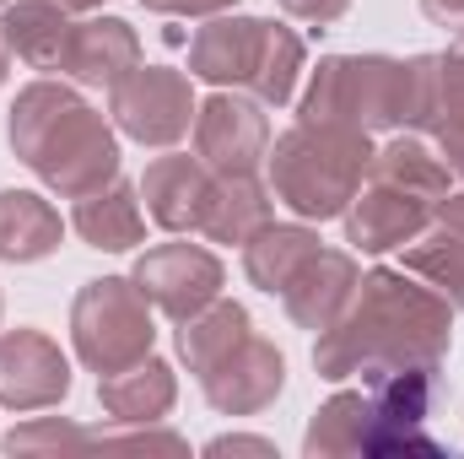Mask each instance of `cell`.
I'll return each mask as SVG.
<instances>
[{"label":"cell","mask_w":464,"mask_h":459,"mask_svg":"<svg viewBox=\"0 0 464 459\" xmlns=\"http://www.w3.org/2000/svg\"><path fill=\"white\" fill-rule=\"evenodd\" d=\"M449 298L432 287H416L405 270H372L356 281L346 314L319 330L314 367L319 378L341 384L351 373L378 378L394 367H427L449 351Z\"/></svg>","instance_id":"6da1fadb"},{"label":"cell","mask_w":464,"mask_h":459,"mask_svg":"<svg viewBox=\"0 0 464 459\" xmlns=\"http://www.w3.org/2000/svg\"><path fill=\"white\" fill-rule=\"evenodd\" d=\"M11 151L65 200H82L119 179L114 130L71 87L33 82L11 103Z\"/></svg>","instance_id":"7a4b0ae2"},{"label":"cell","mask_w":464,"mask_h":459,"mask_svg":"<svg viewBox=\"0 0 464 459\" xmlns=\"http://www.w3.org/2000/svg\"><path fill=\"white\" fill-rule=\"evenodd\" d=\"M438 109V54L416 60H383V54H335L319 60L303 124H351V130H400V124H432Z\"/></svg>","instance_id":"3957f363"},{"label":"cell","mask_w":464,"mask_h":459,"mask_svg":"<svg viewBox=\"0 0 464 459\" xmlns=\"http://www.w3.org/2000/svg\"><path fill=\"white\" fill-rule=\"evenodd\" d=\"M270 190L281 206H292L303 222H330L351 206V195L367 179L372 146L367 130L351 124H292L270 151Z\"/></svg>","instance_id":"277c9868"},{"label":"cell","mask_w":464,"mask_h":459,"mask_svg":"<svg viewBox=\"0 0 464 459\" xmlns=\"http://www.w3.org/2000/svg\"><path fill=\"white\" fill-rule=\"evenodd\" d=\"M71 341L76 356L103 378L119 373L140 356H151L157 341V325H151V303L146 292L135 287V276H103V281H87L76 292V308H71Z\"/></svg>","instance_id":"5b68a950"},{"label":"cell","mask_w":464,"mask_h":459,"mask_svg":"<svg viewBox=\"0 0 464 459\" xmlns=\"http://www.w3.org/2000/svg\"><path fill=\"white\" fill-rule=\"evenodd\" d=\"M109 103H114V124L140 146L184 141L195 114H200L195 93H189V76L168 71V65H135L124 82L109 87Z\"/></svg>","instance_id":"8992f818"},{"label":"cell","mask_w":464,"mask_h":459,"mask_svg":"<svg viewBox=\"0 0 464 459\" xmlns=\"http://www.w3.org/2000/svg\"><path fill=\"white\" fill-rule=\"evenodd\" d=\"M367 405H372V438L367 454H400V449H438L427 438V416L438 405V362L427 367H394L367 378Z\"/></svg>","instance_id":"52a82bcc"},{"label":"cell","mask_w":464,"mask_h":459,"mask_svg":"<svg viewBox=\"0 0 464 459\" xmlns=\"http://www.w3.org/2000/svg\"><path fill=\"white\" fill-rule=\"evenodd\" d=\"M135 287L168 319H195L206 303L222 298V259L200 243H157L135 259Z\"/></svg>","instance_id":"ba28073f"},{"label":"cell","mask_w":464,"mask_h":459,"mask_svg":"<svg viewBox=\"0 0 464 459\" xmlns=\"http://www.w3.org/2000/svg\"><path fill=\"white\" fill-rule=\"evenodd\" d=\"M270 151V119L265 103L237 98V93H217L200 114H195V157L217 173V179H237V173H259Z\"/></svg>","instance_id":"9c48e42d"},{"label":"cell","mask_w":464,"mask_h":459,"mask_svg":"<svg viewBox=\"0 0 464 459\" xmlns=\"http://www.w3.org/2000/svg\"><path fill=\"white\" fill-rule=\"evenodd\" d=\"M71 395V362L60 346L38 330H5L0 336V405L11 411H44Z\"/></svg>","instance_id":"30bf717a"},{"label":"cell","mask_w":464,"mask_h":459,"mask_svg":"<svg viewBox=\"0 0 464 459\" xmlns=\"http://www.w3.org/2000/svg\"><path fill=\"white\" fill-rule=\"evenodd\" d=\"M281 384H286V356L270 341H259L254 330L200 378L206 400H211L222 416H254V411H265V405L281 395Z\"/></svg>","instance_id":"8fae6325"},{"label":"cell","mask_w":464,"mask_h":459,"mask_svg":"<svg viewBox=\"0 0 464 459\" xmlns=\"http://www.w3.org/2000/svg\"><path fill=\"white\" fill-rule=\"evenodd\" d=\"M432 211H438L432 200L367 179V190H356L346 206V238L362 254H389V249H405L411 238H421Z\"/></svg>","instance_id":"7c38bea8"},{"label":"cell","mask_w":464,"mask_h":459,"mask_svg":"<svg viewBox=\"0 0 464 459\" xmlns=\"http://www.w3.org/2000/svg\"><path fill=\"white\" fill-rule=\"evenodd\" d=\"M211 184H217V173H211L200 157L168 151V157H157V162L146 168V179H140L146 217H151L157 228H168V232H200Z\"/></svg>","instance_id":"4fadbf2b"},{"label":"cell","mask_w":464,"mask_h":459,"mask_svg":"<svg viewBox=\"0 0 464 459\" xmlns=\"http://www.w3.org/2000/svg\"><path fill=\"white\" fill-rule=\"evenodd\" d=\"M265 33L270 22L259 16H217L195 33L189 44V76L200 82H217V87H248L254 71H259V54H265Z\"/></svg>","instance_id":"5bb4252c"},{"label":"cell","mask_w":464,"mask_h":459,"mask_svg":"<svg viewBox=\"0 0 464 459\" xmlns=\"http://www.w3.org/2000/svg\"><path fill=\"white\" fill-rule=\"evenodd\" d=\"M140 65V38L130 22L119 16H92V22H76L71 27V44H65V76L87 82V87H114L130 71Z\"/></svg>","instance_id":"9a60e30c"},{"label":"cell","mask_w":464,"mask_h":459,"mask_svg":"<svg viewBox=\"0 0 464 459\" xmlns=\"http://www.w3.org/2000/svg\"><path fill=\"white\" fill-rule=\"evenodd\" d=\"M356 259L341 254V249H319L297 276H292V287L281 292L286 298V314L303 325V330H330L341 314H346L351 292H356Z\"/></svg>","instance_id":"2e32d148"},{"label":"cell","mask_w":464,"mask_h":459,"mask_svg":"<svg viewBox=\"0 0 464 459\" xmlns=\"http://www.w3.org/2000/svg\"><path fill=\"white\" fill-rule=\"evenodd\" d=\"M71 27H76V22L65 16V5H54V0H16V5H5L0 38H5V49H11L22 65H33V71H60V65H65Z\"/></svg>","instance_id":"e0dca14e"},{"label":"cell","mask_w":464,"mask_h":459,"mask_svg":"<svg viewBox=\"0 0 464 459\" xmlns=\"http://www.w3.org/2000/svg\"><path fill=\"white\" fill-rule=\"evenodd\" d=\"M179 384H173V367L157 362V356H140L119 373H103L98 378V400L114 422H162L168 405H173Z\"/></svg>","instance_id":"ac0fdd59"},{"label":"cell","mask_w":464,"mask_h":459,"mask_svg":"<svg viewBox=\"0 0 464 459\" xmlns=\"http://www.w3.org/2000/svg\"><path fill=\"white\" fill-rule=\"evenodd\" d=\"M314 254H319V238L308 228H297V222H265V228L243 243V270H248V281L259 292H286L292 276Z\"/></svg>","instance_id":"d6986e66"},{"label":"cell","mask_w":464,"mask_h":459,"mask_svg":"<svg viewBox=\"0 0 464 459\" xmlns=\"http://www.w3.org/2000/svg\"><path fill=\"white\" fill-rule=\"evenodd\" d=\"M60 249V211L44 195L27 190H0V259L33 265Z\"/></svg>","instance_id":"ffe728a7"},{"label":"cell","mask_w":464,"mask_h":459,"mask_svg":"<svg viewBox=\"0 0 464 459\" xmlns=\"http://www.w3.org/2000/svg\"><path fill=\"white\" fill-rule=\"evenodd\" d=\"M270 222V195L254 173H237V179H217L211 184V200H206V217L200 232L217 238V243H248L254 232Z\"/></svg>","instance_id":"44dd1931"},{"label":"cell","mask_w":464,"mask_h":459,"mask_svg":"<svg viewBox=\"0 0 464 459\" xmlns=\"http://www.w3.org/2000/svg\"><path fill=\"white\" fill-rule=\"evenodd\" d=\"M71 222H76V232H82L92 249H135L140 232H146V217H140L135 190L119 184V179L103 184V190H92V195H82Z\"/></svg>","instance_id":"7402d4cb"},{"label":"cell","mask_w":464,"mask_h":459,"mask_svg":"<svg viewBox=\"0 0 464 459\" xmlns=\"http://www.w3.org/2000/svg\"><path fill=\"white\" fill-rule=\"evenodd\" d=\"M367 179L394 184V190H405V195H421V200H432V206L449 200V168H443V157H432L416 135H400V141L378 146L372 162H367Z\"/></svg>","instance_id":"603a6c76"},{"label":"cell","mask_w":464,"mask_h":459,"mask_svg":"<svg viewBox=\"0 0 464 459\" xmlns=\"http://www.w3.org/2000/svg\"><path fill=\"white\" fill-rule=\"evenodd\" d=\"M248 336V314H243V303H206L195 319H184L179 325V356L189 362V373L195 378H206L222 356H227L232 346Z\"/></svg>","instance_id":"cb8c5ba5"},{"label":"cell","mask_w":464,"mask_h":459,"mask_svg":"<svg viewBox=\"0 0 464 459\" xmlns=\"http://www.w3.org/2000/svg\"><path fill=\"white\" fill-rule=\"evenodd\" d=\"M367 438H372V405L362 389H346L308 422L303 449L308 454H367Z\"/></svg>","instance_id":"d4e9b609"},{"label":"cell","mask_w":464,"mask_h":459,"mask_svg":"<svg viewBox=\"0 0 464 459\" xmlns=\"http://www.w3.org/2000/svg\"><path fill=\"white\" fill-rule=\"evenodd\" d=\"M405 270H416L421 281H432V292L449 298V308H464V232L438 222L427 238H411Z\"/></svg>","instance_id":"484cf974"},{"label":"cell","mask_w":464,"mask_h":459,"mask_svg":"<svg viewBox=\"0 0 464 459\" xmlns=\"http://www.w3.org/2000/svg\"><path fill=\"white\" fill-rule=\"evenodd\" d=\"M297 71H303V38L292 33V27H276L270 22V33H265V54H259V71H254V98L265 103V109H281V103H292V93H297Z\"/></svg>","instance_id":"4316f807"},{"label":"cell","mask_w":464,"mask_h":459,"mask_svg":"<svg viewBox=\"0 0 464 459\" xmlns=\"http://www.w3.org/2000/svg\"><path fill=\"white\" fill-rule=\"evenodd\" d=\"M82 444H92V433H76V427H65L60 416H38V422L16 427V433L5 438L11 454H33V449H82Z\"/></svg>","instance_id":"83f0119b"},{"label":"cell","mask_w":464,"mask_h":459,"mask_svg":"<svg viewBox=\"0 0 464 459\" xmlns=\"http://www.w3.org/2000/svg\"><path fill=\"white\" fill-rule=\"evenodd\" d=\"M438 135V151H443V168L464 179V103H438V114L427 124Z\"/></svg>","instance_id":"f1b7e54d"},{"label":"cell","mask_w":464,"mask_h":459,"mask_svg":"<svg viewBox=\"0 0 464 459\" xmlns=\"http://www.w3.org/2000/svg\"><path fill=\"white\" fill-rule=\"evenodd\" d=\"M438 103H464V33L449 54H438Z\"/></svg>","instance_id":"f546056e"},{"label":"cell","mask_w":464,"mask_h":459,"mask_svg":"<svg viewBox=\"0 0 464 459\" xmlns=\"http://www.w3.org/2000/svg\"><path fill=\"white\" fill-rule=\"evenodd\" d=\"M351 0H281V11L286 16H297V22H314V27H330V22H341L346 16Z\"/></svg>","instance_id":"4dcf8cb0"},{"label":"cell","mask_w":464,"mask_h":459,"mask_svg":"<svg viewBox=\"0 0 464 459\" xmlns=\"http://www.w3.org/2000/svg\"><path fill=\"white\" fill-rule=\"evenodd\" d=\"M140 5H151L162 16H217V11H227L237 0H140Z\"/></svg>","instance_id":"1f68e13d"},{"label":"cell","mask_w":464,"mask_h":459,"mask_svg":"<svg viewBox=\"0 0 464 459\" xmlns=\"http://www.w3.org/2000/svg\"><path fill=\"white\" fill-rule=\"evenodd\" d=\"M421 11H427L438 27H454V33H464V0H421Z\"/></svg>","instance_id":"d6a6232c"},{"label":"cell","mask_w":464,"mask_h":459,"mask_svg":"<svg viewBox=\"0 0 464 459\" xmlns=\"http://www.w3.org/2000/svg\"><path fill=\"white\" fill-rule=\"evenodd\" d=\"M232 449H237V454H276V449H270L265 438H217V444H211L206 454H232Z\"/></svg>","instance_id":"836d02e7"},{"label":"cell","mask_w":464,"mask_h":459,"mask_svg":"<svg viewBox=\"0 0 464 459\" xmlns=\"http://www.w3.org/2000/svg\"><path fill=\"white\" fill-rule=\"evenodd\" d=\"M54 5H65V11H92L98 0H54Z\"/></svg>","instance_id":"e575fe53"},{"label":"cell","mask_w":464,"mask_h":459,"mask_svg":"<svg viewBox=\"0 0 464 459\" xmlns=\"http://www.w3.org/2000/svg\"><path fill=\"white\" fill-rule=\"evenodd\" d=\"M5 65H11V49H5V38H0V82H5Z\"/></svg>","instance_id":"d590c367"},{"label":"cell","mask_w":464,"mask_h":459,"mask_svg":"<svg viewBox=\"0 0 464 459\" xmlns=\"http://www.w3.org/2000/svg\"><path fill=\"white\" fill-rule=\"evenodd\" d=\"M0 5H5V0H0Z\"/></svg>","instance_id":"8d00e7d4"}]
</instances>
